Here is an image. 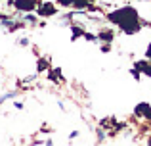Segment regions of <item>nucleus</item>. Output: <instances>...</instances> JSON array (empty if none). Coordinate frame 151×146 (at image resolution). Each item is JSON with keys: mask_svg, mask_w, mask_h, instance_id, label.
Returning <instances> with one entry per match:
<instances>
[{"mask_svg": "<svg viewBox=\"0 0 151 146\" xmlns=\"http://www.w3.org/2000/svg\"><path fill=\"white\" fill-rule=\"evenodd\" d=\"M109 19L115 21V23H119V25L122 27V31H124V33H130V35L142 29V23H140L136 12H134L132 8H122V10L113 12V14H109Z\"/></svg>", "mask_w": 151, "mask_h": 146, "instance_id": "obj_1", "label": "nucleus"}, {"mask_svg": "<svg viewBox=\"0 0 151 146\" xmlns=\"http://www.w3.org/2000/svg\"><path fill=\"white\" fill-rule=\"evenodd\" d=\"M136 113H145V115L151 119V108H149L147 104H140V106L136 108Z\"/></svg>", "mask_w": 151, "mask_h": 146, "instance_id": "obj_2", "label": "nucleus"}, {"mask_svg": "<svg viewBox=\"0 0 151 146\" xmlns=\"http://www.w3.org/2000/svg\"><path fill=\"white\" fill-rule=\"evenodd\" d=\"M15 6H17L19 10H31V8H33V0H31V2H27V0H17Z\"/></svg>", "mask_w": 151, "mask_h": 146, "instance_id": "obj_3", "label": "nucleus"}, {"mask_svg": "<svg viewBox=\"0 0 151 146\" xmlns=\"http://www.w3.org/2000/svg\"><path fill=\"white\" fill-rule=\"evenodd\" d=\"M52 14H54V6L52 4H44L40 8V15H52Z\"/></svg>", "mask_w": 151, "mask_h": 146, "instance_id": "obj_4", "label": "nucleus"}, {"mask_svg": "<svg viewBox=\"0 0 151 146\" xmlns=\"http://www.w3.org/2000/svg\"><path fill=\"white\" fill-rule=\"evenodd\" d=\"M101 38H105V41H111V38H113V35H111V33H101Z\"/></svg>", "mask_w": 151, "mask_h": 146, "instance_id": "obj_5", "label": "nucleus"}, {"mask_svg": "<svg viewBox=\"0 0 151 146\" xmlns=\"http://www.w3.org/2000/svg\"><path fill=\"white\" fill-rule=\"evenodd\" d=\"M59 2H61V4H73L75 0H59Z\"/></svg>", "mask_w": 151, "mask_h": 146, "instance_id": "obj_6", "label": "nucleus"}, {"mask_svg": "<svg viewBox=\"0 0 151 146\" xmlns=\"http://www.w3.org/2000/svg\"><path fill=\"white\" fill-rule=\"evenodd\" d=\"M147 56H151V46H149V48H147Z\"/></svg>", "mask_w": 151, "mask_h": 146, "instance_id": "obj_7", "label": "nucleus"}]
</instances>
